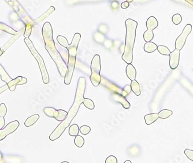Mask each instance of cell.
Instances as JSON below:
<instances>
[{
    "instance_id": "6da1fadb",
    "label": "cell",
    "mask_w": 193,
    "mask_h": 163,
    "mask_svg": "<svg viewBox=\"0 0 193 163\" xmlns=\"http://www.w3.org/2000/svg\"><path fill=\"white\" fill-rule=\"evenodd\" d=\"M86 81L84 78L80 77L78 80V83L76 87L75 100L74 103L68 112L67 118L54 129V131L49 136V139L52 141H54L58 139L63 134L64 131L68 128L72 120L76 116L79 109L84 100V94L86 90Z\"/></svg>"
},
{
    "instance_id": "7a4b0ae2",
    "label": "cell",
    "mask_w": 193,
    "mask_h": 163,
    "mask_svg": "<svg viewBox=\"0 0 193 163\" xmlns=\"http://www.w3.org/2000/svg\"><path fill=\"white\" fill-rule=\"evenodd\" d=\"M42 32L46 50L55 62L60 75L62 77H65L67 72L68 67L66 62L62 58L60 53L56 48L54 41L53 38L52 27L49 22H46L44 24Z\"/></svg>"
},
{
    "instance_id": "3957f363",
    "label": "cell",
    "mask_w": 193,
    "mask_h": 163,
    "mask_svg": "<svg viewBox=\"0 0 193 163\" xmlns=\"http://www.w3.org/2000/svg\"><path fill=\"white\" fill-rule=\"evenodd\" d=\"M126 36L124 51L122 59L128 64L132 63L133 60V48L136 37V30L138 26L137 21L128 19L125 22Z\"/></svg>"
},
{
    "instance_id": "277c9868",
    "label": "cell",
    "mask_w": 193,
    "mask_h": 163,
    "mask_svg": "<svg viewBox=\"0 0 193 163\" xmlns=\"http://www.w3.org/2000/svg\"><path fill=\"white\" fill-rule=\"evenodd\" d=\"M81 38V35L79 32H76L74 36V38L71 44L67 48L69 57L68 60V70L66 76L64 77V83L68 85L71 83L75 67L78 47Z\"/></svg>"
},
{
    "instance_id": "5b68a950",
    "label": "cell",
    "mask_w": 193,
    "mask_h": 163,
    "mask_svg": "<svg viewBox=\"0 0 193 163\" xmlns=\"http://www.w3.org/2000/svg\"><path fill=\"white\" fill-rule=\"evenodd\" d=\"M24 42L25 44L27 45L28 47V49H29L31 53H32L35 57V58L37 60L39 67L41 70V72L42 74V79L43 82L45 84H48L49 83L50 79H49V76L45 64L44 62V61L42 58V57L41 56V55L39 54V53L37 51L36 49L33 44L32 43V42L28 39V38H25L24 39Z\"/></svg>"
},
{
    "instance_id": "8992f818",
    "label": "cell",
    "mask_w": 193,
    "mask_h": 163,
    "mask_svg": "<svg viewBox=\"0 0 193 163\" xmlns=\"http://www.w3.org/2000/svg\"><path fill=\"white\" fill-rule=\"evenodd\" d=\"M91 75L90 77L92 85L95 86H99L102 80V77L100 75L101 72V58L99 54H95L91 62Z\"/></svg>"
},
{
    "instance_id": "52a82bcc",
    "label": "cell",
    "mask_w": 193,
    "mask_h": 163,
    "mask_svg": "<svg viewBox=\"0 0 193 163\" xmlns=\"http://www.w3.org/2000/svg\"><path fill=\"white\" fill-rule=\"evenodd\" d=\"M192 30V25L190 24H187L184 28L182 34L178 37L175 42V48L176 49H178L180 51V50L183 48L187 38Z\"/></svg>"
},
{
    "instance_id": "ba28073f",
    "label": "cell",
    "mask_w": 193,
    "mask_h": 163,
    "mask_svg": "<svg viewBox=\"0 0 193 163\" xmlns=\"http://www.w3.org/2000/svg\"><path fill=\"white\" fill-rule=\"evenodd\" d=\"M19 122L17 120L13 121L3 129H0V141L4 140L8 135L14 133L19 126Z\"/></svg>"
},
{
    "instance_id": "9c48e42d",
    "label": "cell",
    "mask_w": 193,
    "mask_h": 163,
    "mask_svg": "<svg viewBox=\"0 0 193 163\" xmlns=\"http://www.w3.org/2000/svg\"><path fill=\"white\" fill-rule=\"evenodd\" d=\"M101 83L105 87L111 91L113 92V93H117V94H120L124 97H127L123 89H122L121 87L117 86L116 84L112 83V82H110V81H109L108 80H107L105 78H102Z\"/></svg>"
},
{
    "instance_id": "30bf717a",
    "label": "cell",
    "mask_w": 193,
    "mask_h": 163,
    "mask_svg": "<svg viewBox=\"0 0 193 163\" xmlns=\"http://www.w3.org/2000/svg\"><path fill=\"white\" fill-rule=\"evenodd\" d=\"M180 51L175 49L170 54V66L172 70L177 68L179 64Z\"/></svg>"
},
{
    "instance_id": "8fae6325",
    "label": "cell",
    "mask_w": 193,
    "mask_h": 163,
    "mask_svg": "<svg viewBox=\"0 0 193 163\" xmlns=\"http://www.w3.org/2000/svg\"><path fill=\"white\" fill-rule=\"evenodd\" d=\"M112 99L115 102L120 103L124 109H128L130 108L131 105L130 103L125 99V97L123 95L117 93H113L112 95Z\"/></svg>"
},
{
    "instance_id": "7c38bea8",
    "label": "cell",
    "mask_w": 193,
    "mask_h": 163,
    "mask_svg": "<svg viewBox=\"0 0 193 163\" xmlns=\"http://www.w3.org/2000/svg\"><path fill=\"white\" fill-rule=\"evenodd\" d=\"M27 82V79L25 78L22 76H18L15 79H12L10 82H9L7 85L8 88L11 91H13L15 90L17 85H21L25 84Z\"/></svg>"
},
{
    "instance_id": "4fadbf2b",
    "label": "cell",
    "mask_w": 193,
    "mask_h": 163,
    "mask_svg": "<svg viewBox=\"0 0 193 163\" xmlns=\"http://www.w3.org/2000/svg\"><path fill=\"white\" fill-rule=\"evenodd\" d=\"M126 74L127 77L129 78L131 81L135 80L136 75H137V71L133 65L131 64H128L126 67Z\"/></svg>"
},
{
    "instance_id": "5bb4252c",
    "label": "cell",
    "mask_w": 193,
    "mask_h": 163,
    "mask_svg": "<svg viewBox=\"0 0 193 163\" xmlns=\"http://www.w3.org/2000/svg\"><path fill=\"white\" fill-rule=\"evenodd\" d=\"M146 25L148 30L153 31V30H155L158 27V23L155 17L154 16H150L147 20Z\"/></svg>"
},
{
    "instance_id": "9a60e30c",
    "label": "cell",
    "mask_w": 193,
    "mask_h": 163,
    "mask_svg": "<svg viewBox=\"0 0 193 163\" xmlns=\"http://www.w3.org/2000/svg\"><path fill=\"white\" fill-rule=\"evenodd\" d=\"M67 116L68 112L67 111L62 109H58L56 111L54 118L56 120L62 122L67 118Z\"/></svg>"
},
{
    "instance_id": "2e32d148",
    "label": "cell",
    "mask_w": 193,
    "mask_h": 163,
    "mask_svg": "<svg viewBox=\"0 0 193 163\" xmlns=\"http://www.w3.org/2000/svg\"><path fill=\"white\" fill-rule=\"evenodd\" d=\"M159 118L158 113H149L145 116V121L147 125H150L154 123Z\"/></svg>"
},
{
    "instance_id": "e0dca14e",
    "label": "cell",
    "mask_w": 193,
    "mask_h": 163,
    "mask_svg": "<svg viewBox=\"0 0 193 163\" xmlns=\"http://www.w3.org/2000/svg\"><path fill=\"white\" fill-rule=\"evenodd\" d=\"M40 115L38 114H35L29 116L28 118H27L24 122V125L27 127H31L33 125H34L39 119Z\"/></svg>"
},
{
    "instance_id": "ac0fdd59",
    "label": "cell",
    "mask_w": 193,
    "mask_h": 163,
    "mask_svg": "<svg viewBox=\"0 0 193 163\" xmlns=\"http://www.w3.org/2000/svg\"><path fill=\"white\" fill-rule=\"evenodd\" d=\"M157 46L154 42H146L144 45V50L147 53H153L157 49Z\"/></svg>"
},
{
    "instance_id": "d6986e66",
    "label": "cell",
    "mask_w": 193,
    "mask_h": 163,
    "mask_svg": "<svg viewBox=\"0 0 193 163\" xmlns=\"http://www.w3.org/2000/svg\"><path fill=\"white\" fill-rule=\"evenodd\" d=\"M131 90L134 92V93L137 95V96H139L141 95V89H140V85L139 84V83L134 80L131 81Z\"/></svg>"
},
{
    "instance_id": "ffe728a7",
    "label": "cell",
    "mask_w": 193,
    "mask_h": 163,
    "mask_svg": "<svg viewBox=\"0 0 193 163\" xmlns=\"http://www.w3.org/2000/svg\"><path fill=\"white\" fill-rule=\"evenodd\" d=\"M79 127L76 124H74L71 125L69 128L68 133L69 135L71 137H76L79 135Z\"/></svg>"
},
{
    "instance_id": "44dd1931",
    "label": "cell",
    "mask_w": 193,
    "mask_h": 163,
    "mask_svg": "<svg viewBox=\"0 0 193 163\" xmlns=\"http://www.w3.org/2000/svg\"><path fill=\"white\" fill-rule=\"evenodd\" d=\"M0 75H1V78L2 80L5 82L7 84L12 80L9 76V75H8V74L5 72V70L1 66V64H0Z\"/></svg>"
},
{
    "instance_id": "7402d4cb",
    "label": "cell",
    "mask_w": 193,
    "mask_h": 163,
    "mask_svg": "<svg viewBox=\"0 0 193 163\" xmlns=\"http://www.w3.org/2000/svg\"><path fill=\"white\" fill-rule=\"evenodd\" d=\"M55 11V8L54 7H50L49 8V9L48 10L47 12H46L44 14H43L41 17H40L37 20H36L34 22L37 23H39L40 22L43 21L45 18H46L47 17H48L53 12H54Z\"/></svg>"
},
{
    "instance_id": "603a6c76",
    "label": "cell",
    "mask_w": 193,
    "mask_h": 163,
    "mask_svg": "<svg viewBox=\"0 0 193 163\" xmlns=\"http://www.w3.org/2000/svg\"><path fill=\"white\" fill-rule=\"evenodd\" d=\"M57 110L52 107H46L44 109V112L46 116L49 117H53L54 118L55 114L56 113Z\"/></svg>"
},
{
    "instance_id": "cb8c5ba5",
    "label": "cell",
    "mask_w": 193,
    "mask_h": 163,
    "mask_svg": "<svg viewBox=\"0 0 193 163\" xmlns=\"http://www.w3.org/2000/svg\"><path fill=\"white\" fill-rule=\"evenodd\" d=\"M57 40L58 44L64 48H67L70 45L67 39L65 37L62 36H58L57 37Z\"/></svg>"
},
{
    "instance_id": "d4e9b609",
    "label": "cell",
    "mask_w": 193,
    "mask_h": 163,
    "mask_svg": "<svg viewBox=\"0 0 193 163\" xmlns=\"http://www.w3.org/2000/svg\"><path fill=\"white\" fill-rule=\"evenodd\" d=\"M173 112L171 110H168V109H163L161 111L158 113V117L159 118L161 119H167L170 116H171L172 115Z\"/></svg>"
},
{
    "instance_id": "484cf974",
    "label": "cell",
    "mask_w": 193,
    "mask_h": 163,
    "mask_svg": "<svg viewBox=\"0 0 193 163\" xmlns=\"http://www.w3.org/2000/svg\"><path fill=\"white\" fill-rule=\"evenodd\" d=\"M157 50L158 52L164 56H170L171 52L170 49L166 46L163 45H159L157 46Z\"/></svg>"
},
{
    "instance_id": "4316f807",
    "label": "cell",
    "mask_w": 193,
    "mask_h": 163,
    "mask_svg": "<svg viewBox=\"0 0 193 163\" xmlns=\"http://www.w3.org/2000/svg\"><path fill=\"white\" fill-rule=\"evenodd\" d=\"M154 38V33L152 31L147 30L143 34V39L145 42H151V41Z\"/></svg>"
},
{
    "instance_id": "83f0119b",
    "label": "cell",
    "mask_w": 193,
    "mask_h": 163,
    "mask_svg": "<svg viewBox=\"0 0 193 163\" xmlns=\"http://www.w3.org/2000/svg\"><path fill=\"white\" fill-rule=\"evenodd\" d=\"M83 104L84 105L86 108L90 110H92L95 108L94 102L91 99H87V98H84L83 102Z\"/></svg>"
},
{
    "instance_id": "f1b7e54d",
    "label": "cell",
    "mask_w": 193,
    "mask_h": 163,
    "mask_svg": "<svg viewBox=\"0 0 193 163\" xmlns=\"http://www.w3.org/2000/svg\"><path fill=\"white\" fill-rule=\"evenodd\" d=\"M74 144L77 147L81 148L84 144V139L81 135H78L74 139Z\"/></svg>"
},
{
    "instance_id": "f546056e",
    "label": "cell",
    "mask_w": 193,
    "mask_h": 163,
    "mask_svg": "<svg viewBox=\"0 0 193 163\" xmlns=\"http://www.w3.org/2000/svg\"><path fill=\"white\" fill-rule=\"evenodd\" d=\"M79 131L82 134L86 135L90 133L91 128L87 125H84L80 127V128H79Z\"/></svg>"
},
{
    "instance_id": "4dcf8cb0",
    "label": "cell",
    "mask_w": 193,
    "mask_h": 163,
    "mask_svg": "<svg viewBox=\"0 0 193 163\" xmlns=\"http://www.w3.org/2000/svg\"><path fill=\"white\" fill-rule=\"evenodd\" d=\"M172 22L174 23V24H175V25H178L182 22V16L180 14L177 13V14H175L172 16Z\"/></svg>"
},
{
    "instance_id": "1f68e13d",
    "label": "cell",
    "mask_w": 193,
    "mask_h": 163,
    "mask_svg": "<svg viewBox=\"0 0 193 163\" xmlns=\"http://www.w3.org/2000/svg\"><path fill=\"white\" fill-rule=\"evenodd\" d=\"M7 112V108L5 104L2 103L0 105V117H4L6 115Z\"/></svg>"
},
{
    "instance_id": "d6a6232c",
    "label": "cell",
    "mask_w": 193,
    "mask_h": 163,
    "mask_svg": "<svg viewBox=\"0 0 193 163\" xmlns=\"http://www.w3.org/2000/svg\"><path fill=\"white\" fill-rule=\"evenodd\" d=\"M105 163H117V159L114 156H109L107 158Z\"/></svg>"
},
{
    "instance_id": "836d02e7",
    "label": "cell",
    "mask_w": 193,
    "mask_h": 163,
    "mask_svg": "<svg viewBox=\"0 0 193 163\" xmlns=\"http://www.w3.org/2000/svg\"><path fill=\"white\" fill-rule=\"evenodd\" d=\"M184 152L185 155L188 158H189V160L193 161V150H192L187 149L184 150Z\"/></svg>"
},
{
    "instance_id": "e575fe53",
    "label": "cell",
    "mask_w": 193,
    "mask_h": 163,
    "mask_svg": "<svg viewBox=\"0 0 193 163\" xmlns=\"http://www.w3.org/2000/svg\"><path fill=\"white\" fill-rule=\"evenodd\" d=\"M31 30H32V25L30 24L27 25V29L25 30V32L24 34V37L25 38H28V37L31 34Z\"/></svg>"
},
{
    "instance_id": "d590c367",
    "label": "cell",
    "mask_w": 193,
    "mask_h": 163,
    "mask_svg": "<svg viewBox=\"0 0 193 163\" xmlns=\"http://www.w3.org/2000/svg\"><path fill=\"white\" fill-rule=\"evenodd\" d=\"M123 90H124V91L125 93L126 94L127 96H128V95H129V94H130V93H131V86H130V85H126V86H125L124 87Z\"/></svg>"
},
{
    "instance_id": "8d00e7d4",
    "label": "cell",
    "mask_w": 193,
    "mask_h": 163,
    "mask_svg": "<svg viewBox=\"0 0 193 163\" xmlns=\"http://www.w3.org/2000/svg\"><path fill=\"white\" fill-rule=\"evenodd\" d=\"M129 6H130V4L127 1L122 3L121 4V8L122 9H127L129 7Z\"/></svg>"
},
{
    "instance_id": "74e56055",
    "label": "cell",
    "mask_w": 193,
    "mask_h": 163,
    "mask_svg": "<svg viewBox=\"0 0 193 163\" xmlns=\"http://www.w3.org/2000/svg\"><path fill=\"white\" fill-rule=\"evenodd\" d=\"M5 119L4 117H0V129H3V128L5 125Z\"/></svg>"
},
{
    "instance_id": "f35d334b",
    "label": "cell",
    "mask_w": 193,
    "mask_h": 163,
    "mask_svg": "<svg viewBox=\"0 0 193 163\" xmlns=\"http://www.w3.org/2000/svg\"><path fill=\"white\" fill-rule=\"evenodd\" d=\"M8 89V86L7 85H5V86H3V87H1V88H0V94L2 93L3 91H5V90H7Z\"/></svg>"
},
{
    "instance_id": "ab89813d",
    "label": "cell",
    "mask_w": 193,
    "mask_h": 163,
    "mask_svg": "<svg viewBox=\"0 0 193 163\" xmlns=\"http://www.w3.org/2000/svg\"><path fill=\"white\" fill-rule=\"evenodd\" d=\"M0 163H4L3 156L1 152H0Z\"/></svg>"
},
{
    "instance_id": "60d3db41",
    "label": "cell",
    "mask_w": 193,
    "mask_h": 163,
    "mask_svg": "<svg viewBox=\"0 0 193 163\" xmlns=\"http://www.w3.org/2000/svg\"><path fill=\"white\" fill-rule=\"evenodd\" d=\"M124 163H132V162H131V161L130 160H127L125 161L124 162Z\"/></svg>"
},
{
    "instance_id": "b9f144b4",
    "label": "cell",
    "mask_w": 193,
    "mask_h": 163,
    "mask_svg": "<svg viewBox=\"0 0 193 163\" xmlns=\"http://www.w3.org/2000/svg\"><path fill=\"white\" fill-rule=\"evenodd\" d=\"M128 3H131V2H133V0H127V1Z\"/></svg>"
},
{
    "instance_id": "7bdbcfd3",
    "label": "cell",
    "mask_w": 193,
    "mask_h": 163,
    "mask_svg": "<svg viewBox=\"0 0 193 163\" xmlns=\"http://www.w3.org/2000/svg\"><path fill=\"white\" fill-rule=\"evenodd\" d=\"M61 163H70V162H68V161H62V162H61Z\"/></svg>"
},
{
    "instance_id": "ee69618b",
    "label": "cell",
    "mask_w": 193,
    "mask_h": 163,
    "mask_svg": "<svg viewBox=\"0 0 193 163\" xmlns=\"http://www.w3.org/2000/svg\"><path fill=\"white\" fill-rule=\"evenodd\" d=\"M3 52L1 50H0V56H1V54H3Z\"/></svg>"
}]
</instances>
